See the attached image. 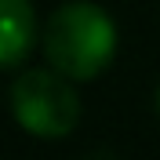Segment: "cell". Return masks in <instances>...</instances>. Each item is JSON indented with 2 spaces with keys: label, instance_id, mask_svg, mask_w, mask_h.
Masks as SVG:
<instances>
[{
  "label": "cell",
  "instance_id": "6da1fadb",
  "mask_svg": "<svg viewBox=\"0 0 160 160\" xmlns=\"http://www.w3.org/2000/svg\"><path fill=\"white\" fill-rule=\"evenodd\" d=\"M40 44L48 66L69 80H95L117 58V26L95 0H66L48 15Z\"/></svg>",
  "mask_w": 160,
  "mask_h": 160
},
{
  "label": "cell",
  "instance_id": "7a4b0ae2",
  "mask_svg": "<svg viewBox=\"0 0 160 160\" xmlns=\"http://www.w3.org/2000/svg\"><path fill=\"white\" fill-rule=\"evenodd\" d=\"M77 80L48 69H26L15 77L8 95L11 117L26 135L33 138H66L80 124V95L73 91Z\"/></svg>",
  "mask_w": 160,
  "mask_h": 160
},
{
  "label": "cell",
  "instance_id": "3957f363",
  "mask_svg": "<svg viewBox=\"0 0 160 160\" xmlns=\"http://www.w3.org/2000/svg\"><path fill=\"white\" fill-rule=\"evenodd\" d=\"M40 40L37 11L29 0H0V69H15Z\"/></svg>",
  "mask_w": 160,
  "mask_h": 160
},
{
  "label": "cell",
  "instance_id": "277c9868",
  "mask_svg": "<svg viewBox=\"0 0 160 160\" xmlns=\"http://www.w3.org/2000/svg\"><path fill=\"white\" fill-rule=\"evenodd\" d=\"M157 113H160V84H157Z\"/></svg>",
  "mask_w": 160,
  "mask_h": 160
}]
</instances>
